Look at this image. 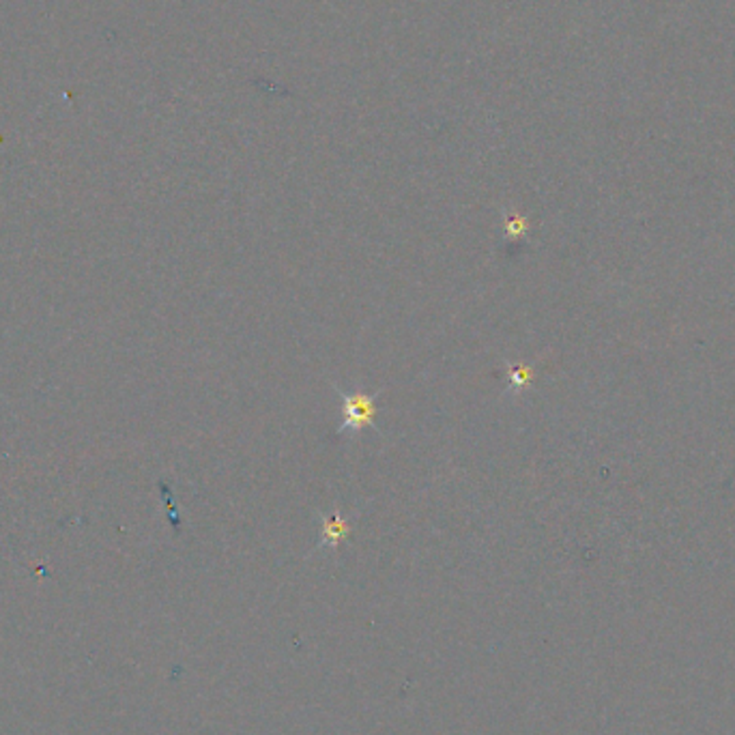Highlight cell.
<instances>
[{"instance_id": "1", "label": "cell", "mask_w": 735, "mask_h": 735, "mask_svg": "<svg viewBox=\"0 0 735 735\" xmlns=\"http://www.w3.org/2000/svg\"><path fill=\"white\" fill-rule=\"evenodd\" d=\"M336 394L342 400V424L336 428L337 437L355 439L363 428L374 430L379 437H383V430L377 426V398L383 389L374 394H362V391H346L340 385H334Z\"/></svg>"}, {"instance_id": "2", "label": "cell", "mask_w": 735, "mask_h": 735, "mask_svg": "<svg viewBox=\"0 0 735 735\" xmlns=\"http://www.w3.org/2000/svg\"><path fill=\"white\" fill-rule=\"evenodd\" d=\"M320 519V542L319 548L331 547L336 548L337 544L345 542V538L351 533V527H348V521L342 519L340 512H334L331 516H325L323 512H317Z\"/></svg>"}, {"instance_id": "3", "label": "cell", "mask_w": 735, "mask_h": 735, "mask_svg": "<svg viewBox=\"0 0 735 735\" xmlns=\"http://www.w3.org/2000/svg\"><path fill=\"white\" fill-rule=\"evenodd\" d=\"M533 381L531 366H522V363H508V391L510 394H521L527 389Z\"/></svg>"}, {"instance_id": "4", "label": "cell", "mask_w": 735, "mask_h": 735, "mask_svg": "<svg viewBox=\"0 0 735 735\" xmlns=\"http://www.w3.org/2000/svg\"><path fill=\"white\" fill-rule=\"evenodd\" d=\"M529 232V217L525 215H512L503 222V235L508 241H514V239L527 237Z\"/></svg>"}]
</instances>
